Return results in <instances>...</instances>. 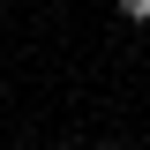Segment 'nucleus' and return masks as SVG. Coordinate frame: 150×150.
<instances>
[{
    "label": "nucleus",
    "instance_id": "f257e3e1",
    "mask_svg": "<svg viewBox=\"0 0 150 150\" xmlns=\"http://www.w3.org/2000/svg\"><path fill=\"white\" fill-rule=\"evenodd\" d=\"M112 8H120L128 23H150V0H112Z\"/></svg>",
    "mask_w": 150,
    "mask_h": 150
}]
</instances>
